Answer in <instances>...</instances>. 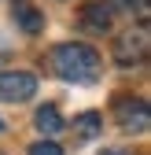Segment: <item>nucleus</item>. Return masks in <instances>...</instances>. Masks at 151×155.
Returning a JSON list of instances; mask_svg holds the SVG:
<instances>
[{"label": "nucleus", "mask_w": 151, "mask_h": 155, "mask_svg": "<svg viewBox=\"0 0 151 155\" xmlns=\"http://www.w3.org/2000/svg\"><path fill=\"white\" fill-rule=\"evenodd\" d=\"M52 70L55 78H63V81H74V85H92L96 81V74H100V55L96 48H88V45H55L52 48Z\"/></svg>", "instance_id": "obj_1"}, {"label": "nucleus", "mask_w": 151, "mask_h": 155, "mask_svg": "<svg viewBox=\"0 0 151 155\" xmlns=\"http://www.w3.org/2000/svg\"><path fill=\"white\" fill-rule=\"evenodd\" d=\"M37 96V74L30 70H0V100L4 104H26Z\"/></svg>", "instance_id": "obj_2"}, {"label": "nucleus", "mask_w": 151, "mask_h": 155, "mask_svg": "<svg viewBox=\"0 0 151 155\" xmlns=\"http://www.w3.org/2000/svg\"><path fill=\"white\" fill-rule=\"evenodd\" d=\"M114 118L125 133H147L151 126V114H147V104L144 100H118L114 104Z\"/></svg>", "instance_id": "obj_3"}, {"label": "nucleus", "mask_w": 151, "mask_h": 155, "mask_svg": "<svg viewBox=\"0 0 151 155\" xmlns=\"http://www.w3.org/2000/svg\"><path fill=\"white\" fill-rule=\"evenodd\" d=\"M147 55V30L140 26V30H129V33H122L118 41H114V59L118 63H140Z\"/></svg>", "instance_id": "obj_4"}, {"label": "nucleus", "mask_w": 151, "mask_h": 155, "mask_svg": "<svg viewBox=\"0 0 151 155\" xmlns=\"http://www.w3.org/2000/svg\"><path fill=\"white\" fill-rule=\"evenodd\" d=\"M33 122H37V129H41L44 137H55V133H63V114L55 111L52 104H44V107H37V114H33Z\"/></svg>", "instance_id": "obj_5"}, {"label": "nucleus", "mask_w": 151, "mask_h": 155, "mask_svg": "<svg viewBox=\"0 0 151 155\" xmlns=\"http://www.w3.org/2000/svg\"><path fill=\"white\" fill-rule=\"evenodd\" d=\"M111 11H114V4H88L85 8V26L88 30H111Z\"/></svg>", "instance_id": "obj_6"}, {"label": "nucleus", "mask_w": 151, "mask_h": 155, "mask_svg": "<svg viewBox=\"0 0 151 155\" xmlns=\"http://www.w3.org/2000/svg\"><path fill=\"white\" fill-rule=\"evenodd\" d=\"M100 129H103V118H100L96 111H85V114H78V118H74V133H78L81 140H92Z\"/></svg>", "instance_id": "obj_7"}, {"label": "nucleus", "mask_w": 151, "mask_h": 155, "mask_svg": "<svg viewBox=\"0 0 151 155\" xmlns=\"http://www.w3.org/2000/svg\"><path fill=\"white\" fill-rule=\"evenodd\" d=\"M15 18H18V26H22L26 33H41L44 30V15L37 11V8H18Z\"/></svg>", "instance_id": "obj_8"}, {"label": "nucleus", "mask_w": 151, "mask_h": 155, "mask_svg": "<svg viewBox=\"0 0 151 155\" xmlns=\"http://www.w3.org/2000/svg\"><path fill=\"white\" fill-rule=\"evenodd\" d=\"M30 155H63V148L55 144L52 137H44V140H37V144H30Z\"/></svg>", "instance_id": "obj_9"}, {"label": "nucleus", "mask_w": 151, "mask_h": 155, "mask_svg": "<svg viewBox=\"0 0 151 155\" xmlns=\"http://www.w3.org/2000/svg\"><path fill=\"white\" fill-rule=\"evenodd\" d=\"M100 155H129V151H122V148H103Z\"/></svg>", "instance_id": "obj_10"}, {"label": "nucleus", "mask_w": 151, "mask_h": 155, "mask_svg": "<svg viewBox=\"0 0 151 155\" xmlns=\"http://www.w3.org/2000/svg\"><path fill=\"white\" fill-rule=\"evenodd\" d=\"M0 129H4V118H0Z\"/></svg>", "instance_id": "obj_11"}]
</instances>
